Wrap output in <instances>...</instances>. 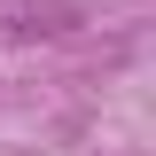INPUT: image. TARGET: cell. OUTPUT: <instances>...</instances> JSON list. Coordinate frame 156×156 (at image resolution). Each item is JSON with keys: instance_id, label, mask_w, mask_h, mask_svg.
<instances>
[{"instance_id": "1", "label": "cell", "mask_w": 156, "mask_h": 156, "mask_svg": "<svg viewBox=\"0 0 156 156\" xmlns=\"http://www.w3.org/2000/svg\"><path fill=\"white\" fill-rule=\"evenodd\" d=\"M78 23H86L78 0H16L8 8V39H70Z\"/></svg>"}]
</instances>
